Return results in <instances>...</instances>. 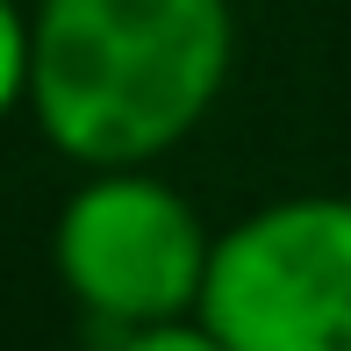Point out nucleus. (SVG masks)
Masks as SVG:
<instances>
[{"instance_id":"f257e3e1","label":"nucleus","mask_w":351,"mask_h":351,"mask_svg":"<svg viewBox=\"0 0 351 351\" xmlns=\"http://www.w3.org/2000/svg\"><path fill=\"white\" fill-rule=\"evenodd\" d=\"M29 122L86 172H143L215 108L230 0H22Z\"/></svg>"},{"instance_id":"7ed1b4c3","label":"nucleus","mask_w":351,"mask_h":351,"mask_svg":"<svg viewBox=\"0 0 351 351\" xmlns=\"http://www.w3.org/2000/svg\"><path fill=\"white\" fill-rule=\"evenodd\" d=\"M51 258L79 308L136 337L201 315L215 237L158 172H93L58 215Z\"/></svg>"},{"instance_id":"f03ea898","label":"nucleus","mask_w":351,"mask_h":351,"mask_svg":"<svg viewBox=\"0 0 351 351\" xmlns=\"http://www.w3.org/2000/svg\"><path fill=\"white\" fill-rule=\"evenodd\" d=\"M194 323L222 351H351V194H287L222 230Z\"/></svg>"},{"instance_id":"20e7f679","label":"nucleus","mask_w":351,"mask_h":351,"mask_svg":"<svg viewBox=\"0 0 351 351\" xmlns=\"http://www.w3.org/2000/svg\"><path fill=\"white\" fill-rule=\"evenodd\" d=\"M115 351H222L201 323H165V330H136V337H122Z\"/></svg>"}]
</instances>
